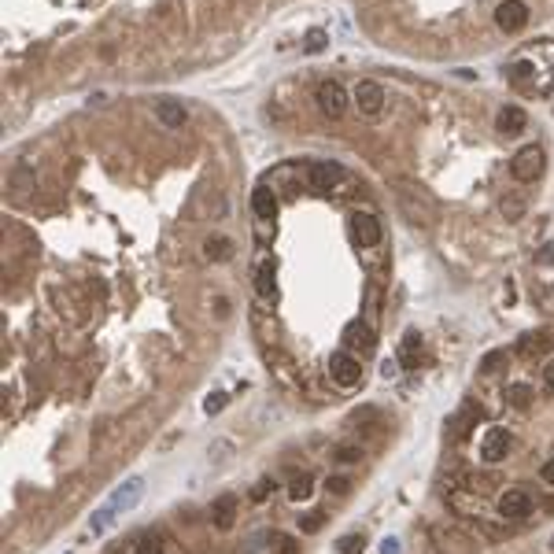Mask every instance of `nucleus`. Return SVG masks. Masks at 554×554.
Masks as SVG:
<instances>
[{"instance_id":"nucleus-1","label":"nucleus","mask_w":554,"mask_h":554,"mask_svg":"<svg viewBox=\"0 0 554 554\" xmlns=\"http://www.w3.org/2000/svg\"><path fill=\"white\" fill-rule=\"evenodd\" d=\"M544 170H547V156H544L539 145H525V148L513 152V159H510V177L513 182L532 185V182L544 177Z\"/></svg>"},{"instance_id":"nucleus-2","label":"nucleus","mask_w":554,"mask_h":554,"mask_svg":"<svg viewBox=\"0 0 554 554\" xmlns=\"http://www.w3.org/2000/svg\"><path fill=\"white\" fill-rule=\"evenodd\" d=\"M329 381L337 384V388H355V384L363 381V363H358V355L333 351L329 355Z\"/></svg>"},{"instance_id":"nucleus-3","label":"nucleus","mask_w":554,"mask_h":554,"mask_svg":"<svg viewBox=\"0 0 554 554\" xmlns=\"http://www.w3.org/2000/svg\"><path fill=\"white\" fill-rule=\"evenodd\" d=\"M314 100H318V111L326 115V119H340L351 104V96H347V89L337 82V78H326L318 89H314Z\"/></svg>"},{"instance_id":"nucleus-4","label":"nucleus","mask_w":554,"mask_h":554,"mask_svg":"<svg viewBox=\"0 0 554 554\" xmlns=\"http://www.w3.org/2000/svg\"><path fill=\"white\" fill-rule=\"evenodd\" d=\"M140 499H145V476H126V481L108 495L104 506L115 513V518H122V513H130Z\"/></svg>"},{"instance_id":"nucleus-5","label":"nucleus","mask_w":554,"mask_h":554,"mask_svg":"<svg viewBox=\"0 0 554 554\" xmlns=\"http://www.w3.org/2000/svg\"><path fill=\"white\" fill-rule=\"evenodd\" d=\"M510 447H513V436L502 429V425H492V429H484V436H481V462L484 466H499L502 458L510 455Z\"/></svg>"},{"instance_id":"nucleus-6","label":"nucleus","mask_w":554,"mask_h":554,"mask_svg":"<svg viewBox=\"0 0 554 554\" xmlns=\"http://www.w3.org/2000/svg\"><path fill=\"white\" fill-rule=\"evenodd\" d=\"M351 100L358 104V111L363 115H370V119H377V115L384 111V85L381 82H373V78H363L355 89H351Z\"/></svg>"},{"instance_id":"nucleus-7","label":"nucleus","mask_w":554,"mask_h":554,"mask_svg":"<svg viewBox=\"0 0 554 554\" xmlns=\"http://www.w3.org/2000/svg\"><path fill=\"white\" fill-rule=\"evenodd\" d=\"M381 237H384V229L370 211H351V240L358 248H377Z\"/></svg>"},{"instance_id":"nucleus-8","label":"nucleus","mask_w":554,"mask_h":554,"mask_svg":"<svg viewBox=\"0 0 554 554\" xmlns=\"http://www.w3.org/2000/svg\"><path fill=\"white\" fill-rule=\"evenodd\" d=\"M495 27L502 34H521L528 27V4L525 0H502L495 8Z\"/></svg>"},{"instance_id":"nucleus-9","label":"nucleus","mask_w":554,"mask_h":554,"mask_svg":"<svg viewBox=\"0 0 554 554\" xmlns=\"http://www.w3.org/2000/svg\"><path fill=\"white\" fill-rule=\"evenodd\" d=\"M344 177H347V170L337 159H314L311 166H307V182H311V189H337Z\"/></svg>"},{"instance_id":"nucleus-10","label":"nucleus","mask_w":554,"mask_h":554,"mask_svg":"<svg viewBox=\"0 0 554 554\" xmlns=\"http://www.w3.org/2000/svg\"><path fill=\"white\" fill-rule=\"evenodd\" d=\"M499 513L510 521H521L532 513V495L525 492V488H506V492L499 495Z\"/></svg>"},{"instance_id":"nucleus-11","label":"nucleus","mask_w":554,"mask_h":554,"mask_svg":"<svg viewBox=\"0 0 554 554\" xmlns=\"http://www.w3.org/2000/svg\"><path fill=\"white\" fill-rule=\"evenodd\" d=\"M156 119L166 126V130H182V126L189 122V111H185L182 100L163 96V100H156Z\"/></svg>"},{"instance_id":"nucleus-12","label":"nucleus","mask_w":554,"mask_h":554,"mask_svg":"<svg viewBox=\"0 0 554 554\" xmlns=\"http://www.w3.org/2000/svg\"><path fill=\"white\" fill-rule=\"evenodd\" d=\"M525 126H528V115L518 104H506V108L499 111V119H495V130L502 137H518V133H525Z\"/></svg>"},{"instance_id":"nucleus-13","label":"nucleus","mask_w":554,"mask_h":554,"mask_svg":"<svg viewBox=\"0 0 554 554\" xmlns=\"http://www.w3.org/2000/svg\"><path fill=\"white\" fill-rule=\"evenodd\" d=\"M255 292H259V300H277V266H274V259H259V266H255Z\"/></svg>"},{"instance_id":"nucleus-14","label":"nucleus","mask_w":554,"mask_h":554,"mask_svg":"<svg viewBox=\"0 0 554 554\" xmlns=\"http://www.w3.org/2000/svg\"><path fill=\"white\" fill-rule=\"evenodd\" d=\"M252 211H255V218H259V222H270V218L277 214V200H274V189H270V185H259V189H252Z\"/></svg>"},{"instance_id":"nucleus-15","label":"nucleus","mask_w":554,"mask_h":554,"mask_svg":"<svg viewBox=\"0 0 554 554\" xmlns=\"http://www.w3.org/2000/svg\"><path fill=\"white\" fill-rule=\"evenodd\" d=\"M203 259H211V263L233 259V240L222 237V233H211L207 240H203Z\"/></svg>"},{"instance_id":"nucleus-16","label":"nucleus","mask_w":554,"mask_h":554,"mask_svg":"<svg viewBox=\"0 0 554 554\" xmlns=\"http://www.w3.org/2000/svg\"><path fill=\"white\" fill-rule=\"evenodd\" d=\"M418 351H421V333L418 329H407L403 340H399V366H414L418 363Z\"/></svg>"},{"instance_id":"nucleus-17","label":"nucleus","mask_w":554,"mask_h":554,"mask_svg":"<svg viewBox=\"0 0 554 554\" xmlns=\"http://www.w3.org/2000/svg\"><path fill=\"white\" fill-rule=\"evenodd\" d=\"M233 510H237V499H233V495H222V499L211 506L214 525H218V528H233Z\"/></svg>"},{"instance_id":"nucleus-18","label":"nucleus","mask_w":554,"mask_h":554,"mask_svg":"<svg viewBox=\"0 0 554 554\" xmlns=\"http://www.w3.org/2000/svg\"><path fill=\"white\" fill-rule=\"evenodd\" d=\"M311 495H314V476H311V473L296 476V481L289 484V499H292V502H307Z\"/></svg>"},{"instance_id":"nucleus-19","label":"nucleus","mask_w":554,"mask_h":554,"mask_svg":"<svg viewBox=\"0 0 554 554\" xmlns=\"http://www.w3.org/2000/svg\"><path fill=\"white\" fill-rule=\"evenodd\" d=\"M326 48H329V34L326 30H318V27L307 30V37H303V52L307 56H318V52H326Z\"/></svg>"},{"instance_id":"nucleus-20","label":"nucleus","mask_w":554,"mask_h":554,"mask_svg":"<svg viewBox=\"0 0 554 554\" xmlns=\"http://www.w3.org/2000/svg\"><path fill=\"white\" fill-rule=\"evenodd\" d=\"M499 207H502V214H506V222H521L528 203H525V196H502Z\"/></svg>"},{"instance_id":"nucleus-21","label":"nucleus","mask_w":554,"mask_h":554,"mask_svg":"<svg viewBox=\"0 0 554 554\" xmlns=\"http://www.w3.org/2000/svg\"><path fill=\"white\" fill-rule=\"evenodd\" d=\"M137 554H166V539L159 532H145L137 539Z\"/></svg>"},{"instance_id":"nucleus-22","label":"nucleus","mask_w":554,"mask_h":554,"mask_svg":"<svg viewBox=\"0 0 554 554\" xmlns=\"http://www.w3.org/2000/svg\"><path fill=\"white\" fill-rule=\"evenodd\" d=\"M337 551L340 554H363L366 551V536L363 532H347V536L337 539Z\"/></svg>"},{"instance_id":"nucleus-23","label":"nucleus","mask_w":554,"mask_h":554,"mask_svg":"<svg viewBox=\"0 0 554 554\" xmlns=\"http://www.w3.org/2000/svg\"><path fill=\"white\" fill-rule=\"evenodd\" d=\"M226 403H229L226 392H211L207 399H203V414H218V410H222Z\"/></svg>"},{"instance_id":"nucleus-24","label":"nucleus","mask_w":554,"mask_h":554,"mask_svg":"<svg viewBox=\"0 0 554 554\" xmlns=\"http://www.w3.org/2000/svg\"><path fill=\"white\" fill-rule=\"evenodd\" d=\"M506 399H510L518 410H528V388H525V384H513V388H506Z\"/></svg>"},{"instance_id":"nucleus-25","label":"nucleus","mask_w":554,"mask_h":554,"mask_svg":"<svg viewBox=\"0 0 554 554\" xmlns=\"http://www.w3.org/2000/svg\"><path fill=\"white\" fill-rule=\"evenodd\" d=\"M358 458H363V451H358V447H337V462H344V466H355Z\"/></svg>"},{"instance_id":"nucleus-26","label":"nucleus","mask_w":554,"mask_h":554,"mask_svg":"<svg viewBox=\"0 0 554 554\" xmlns=\"http://www.w3.org/2000/svg\"><path fill=\"white\" fill-rule=\"evenodd\" d=\"M226 451H233V444H229V440H214V447L207 451V455H214V462H226L229 458Z\"/></svg>"},{"instance_id":"nucleus-27","label":"nucleus","mask_w":554,"mask_h":554,"mask_svg":"<svg viewBox=\"0 0 554 554\" xmlns=\"http://www.w3.org/2000/svg\"><path fill=\"white\" fill-rule=\"evenodd\" d=\"M377 554H399V539H395V536L381 539V551H377Z\"/></svg>"},{"instance_id":"nucleus-28","label":"nucleus","mask_w":554,"mask_h":554,"mask_svg":"<svg viewBox=\"0 0 554 554\" xmlns=\"http://www.w3.org/2000/svg\"><path fill=\"white\" fill-rule=\"evenodd\" d=\"M539 476H544V484H551V488H554V458H547V462H544Z\"/></svg>"},{"instance_id":"nucleus-29","label":"nucleus","mask_w":554,"mask_h":554,"mask_svg":"<svg viewBox=\"0 0 554 554\" xmlns=\"http://www.w3.org/2000/svg\"><path fill=\"white\" fill-rule=\"evenodd\" d=\"M544 384L554 392V358H547V363H544Z\"/></svg>"},{"instance_id":"nucleus-30","label":"nucleus","mask_w":554,"mask_h":554,"mask_svg":"<svg viewBox=\"0 0 554 554\" xmlns=\"http://www.w3.org/2000/svg\"><path fill=\"white\" fill-rule=\"evenodd\" d=\"M300 528H303V532H318V528H321V513H311Z\"/></svg>"},{"instance_id":"nucleus-31","label":"nucleus","mask_w":554,"mask_h":554,"mask_svg":"<svg viewBox=\"0 0 554 554\" xmlns=\"http://www.w3.org/2000/svg\"><path fill=\"white\" fill-rule=\"evenodd\" d=\"M329 492L344 495V492H347V476H333V481H329Z\"/></svg>"},{"instance_id":"nucleus-32","label":"nucleus","mask_w":554,"mask_h":554,"mask_svg":"<svg viewBox=\"0 0 554 554\" xmlns=\"http://www.w3.org/2000/svg\"><path fill=\"white\" fill-rule=\"evenodd\" d=\"M395 366H399V363H384V366H381V377H384V381H395V373H399Z\"/></svg>"},{"instance_id":"nucleus-33","label":"nucleus","mask_w":554,"mask_h":554,"mask_svg":"<svg viewBox=\"0 0 554 554\" xmlns=\"http://www.w3.org/2000/svg\"><path fill=\"white\" fill-rule=\"evenodd\" d=\"M214 307H218V314H222V318H226V314H229V303H226V300H222V296H218V300H214Z\"/></svg>"},{"instance_id":"nucleus-34","label":"nucleus","mask_w":554,"mask_h":554,"mask_svg":"<svg viewBox=\"0 0 554 554\" xmlns=\"http://www.w3.org/2000/svg\"><path fill=\"white\" fill-rule=\"evenodd\" d=\"M551 551H554V536H551Z\"/></svg>"}]
</instances>
